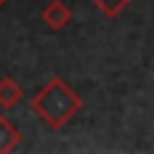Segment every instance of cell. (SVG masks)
I'll use <instances>...</instances> for the list:
<instances>
[{
    "mask_svg": "<svg viewBox=\"0 0 154 154\" xmlns=\"http://www.w3.org/2000/svg\"><path fill=\"white\" fill-rule=\"evenodd\" d=\"M19 142H22V132L10 123L7 116H0V154L12 152Z\"/></svg>",
    "mask_w": 154,
    "mask_h": 154,
    "instance_id": "277c9868",
    "label": "cell"
},
{
    "mask_svg": "<svg viewBox=\"0 0 154 154\" xmlns=\"http://www.w3.org/2000/svg\"><path fill=\"white\" fill-rule=\"evenodd\" d=\"M41 19L46 22V26L48 29H63V26H67V22L72 19V10L63 2V0H51L43 10H41Z\"/></svg>",
    "mask_w": 154,
    "mask_h": 154,
    "instance_id": "7a4b0ae2",
    "label": "cell"
},
{
    "mask_svg": "<svg viewBox=\"0 0 154 154\" xmlns=\"http://www.w3.org/2000/svg\"><path fill=\"white\" fill-rule=\"evenodd\" d=\"M103 14H108V17H116V14H120L128 5H130V0H91Z\"/></svg>",
    "mask_w": 154,
    "mask_h": 154,
    "instance_id": "5b68a950",
    "label": "cell"
},
{
    "mask_svg": "<svg viewBox=\"0 0 154 154\" xmlns=\"http://www.w3.org/2000/svg\"><path fill=\"white\" fill-rule=\"evenodd\" d=\"M22 96L24 91L12 77H0V108H14Z\"/></svg>",
    "mask_w": 154,
    "mask_h": 154,
    "instance_id": "3957f363",
    "label": "cell"
},
{
    "mask_svg": "<svg viewBox=\"0 0 154 154\" xmlns=\"http://www.w3.org/2000/svg\"><path fill=\"white\" fill-rule=\"evenodd\" d=\"M5 2H7V0H0V7H2V5H5Z\"/></svg>",
    "mask_w": 154,
    "mask_h": 154,
    "instance_id": "8992f818",
    "label": "cell"
},
{
    "mask_svg": "<svg viewBox=\"0 0 154 154\" xmlns=\"http://www.w3.org/2000/svg\"><path fill=\"white\" fill-rule=\"evenodd\" d=\"M82 108L79 94L63 79V77H51L43 89H38L31 99V111L51 128H63L77 111Z\"/></svg>",
    "mask_w": 154,
    "mask_h": 154,
    "instance_id": "6da1fadb",
    "label": "cell"
}]
</instances>
